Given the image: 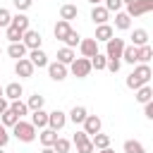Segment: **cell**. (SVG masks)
Instances as JSON below:
<instances>
[{"mask_svg":"<svg viewBox=\"0 0 153 153\" xmlns=\"http://www.w3.org/2000/svg\"><path fill=\"white\" fill-rule=\"evenodd\" d=\"M86 115H88V112H86V108H84V105H74V108L69 110L67 120H69V122H74V124H81V122L86 120Z\"/></svg>","mask_w":153,"mask_h":153,"instance_id":"cell-18","label":"cell"},{"mask_svg":"<svg viewBox=\"0 0 153 153\" xmlns=\"http://www.w3.org/2000/svg\"><path fill=\"white\" fill-rule=\"evenodd\" d=\"M41 153H55V151H53V148H50V146H45V148H43V151H41Z\"/></svg>","mask_w":153,"mask_h":153,"instance_id":"cell-46","label":"cell"},{"mask_svg":"<svg viewBox=\"0 0 153 153\" xmlns=\"http://www.w3.org/2000/svg\"><path fill=\"white\" fill-rule=\"evenodd\" d=\"M91 139V143H93V148L96 151H103V148H110V136L108 134H93V136H88Z\"/></svg>","mask_w":153,"mask_h":153,"instance_id":"cell-22","label":"cell"},{"mask_svg":"<svg viewBox=\"0 0 153 153\" xmlns=\"http://www.w3.org/2000/svg\"><path fill=\"white\" fill-rule=\"evenodd\" d=\"M7 108H10V100H7L5 96H0V115H2V112H5Z\"/></svg>","mask_w":153,"mask_h":153,"instance_id":"cell-45","label":"cell"},{"mask_svg":"<svg viewBox=\"0 0 153 153\" xmlns=\"http://www.w3.org/2000/svg\"><path fill=\"white\" fill-rule=\"evenodd\" d=\"M67 72H69V69H67L65 65H60L57 60H55V62H48V76H50L53 81H65V79H67Z\"/></svg>","mask_w":153,"mask_h":153,"instance_id":"cell-9","label":"cell"},{"mask_svg":"<svg viewBox=\"0 0 153 153\" xmlns=\"http://www.w3.org/2000/svg\"><path fill=\"white\" fill-rule=\"evenodd\" d=\"M91 19H93L96 24H108V19H110V12H108L103 5H93V10H91Z\"/></svg>","mask_w":153,"mask_h":153,"instance_id":"cell-16","label":"cell"},{"mask_svg":"<svg viewBox=\"0 0 153 153\" xmlns=\"http://www.w3.org/2000/svg\"><path fill=\"white\" fill-rule=\"evenodd\" d=\"M33 65L29 62V57H22V60H17L14 62V74L17 76H22V79H29V76H33Z\"/></svg>","mask_w":153,"mask_h":153,"instance_id":"cell-8","label":"cell"},{"mask_svg":"<svg viewBox=\"0 0 153 153\" xmlns=\"http://www.w3.org/2000/svg\"><path fill=\"white\" fill-rule=\"evenodd\" d=\"M105 65H108V57L103 55V53H96L93 57H91V69H105Z\"/></svg>","mask_w":153,"mask_h":153,"instance_id":"cell-35","label":"cell"},{"mask_svg":"<svg viewBox=\"0 0 153 153\" xmlns=\"http://www.w3.org/2000/svg\"><path fill=\"white\" fill-rule=\"evenodd\" d=\"M76 14H79L76 5H62L60 7V19L62 22H72V19H76Z\"/></svg>","mask_w":153,"mask_h":153,"instance_id":"cell-25","label":"cell"},{"mask_svg":"<svg viewBox=\"0 0 153 153\" xmlns=\"http://www.w3.org/2000/svg\"><path fill=\"white\" fill-rule=\"evenodd\" d=\"M67 69L72 72V76H76V79H86V76L91 74V60H86V57H74V62H72Z\"/></svg>","mask_w":153,"mask_h":153,"instance_id":"cell-4","label":"cell"},{"mask_svg":"<svg viewBox=\"0 0 153 153\" xmlns=\"http://www.w3.org/2000/svg\"><path fill=\"white\" fill-rule=\"evenodd\" d=\"M22 43L26 45V50H36V48H41L43 38H41V33H38L36 29H26L24 36H22Z\"/></svg>","mask_w":153,"mask_h":153,"instance_id":"cell-7","label":"cell"},{"mask_svg":"<svg viewBox=\"0 0 153 153\" xmlns=\"http://www.w3.org/2000/svg\"><path fill=\"white\" fill-rule=\"evenodd\" d=\"M29 62L33 65V67H48V55L41 50V48H36V50H29Z\"/></svg>","mask_w":153,"mask_h":153,"instance_id":"cell-15","label":"cell"},{"mask_svg":"<svg viewBox=\"0 0 153 153\" xmlns=\"http://www.w3.org/2000/svg\"><path fill=\"white\" fill-rule=\"evenodd\" d=\"M153 10V0H134V2H129L127 5V17H143V14H148Z\"/></svg>","mask_w":153,"mask_h":153,"instance_id":"cell-5","label":"cell"},{"mask_svg":"<svg viewBox=\"0 0 153 153\" xmlns=\"http://www.w3.org/2000/svg\"><path fill=\"white\" fill-rule=\"evenodd\" d=\"M74 57H76V55H74L72 48H60V50H57V62L65 65V67H69V65L74 62Z\"/></svg>","mask_w":153,"mask_h":153,"instance_id":"cell-24","label":"cell"},{"mask_svg":"<svg viewBox=\"0 0 153 153\" xmlns=\"http://www.w3.org/2000/svg\"><path fill=\"white\" fill-rule=\"evenodd\" d=\"M81 124H84V131H86L88 136H93V134L100 131V124H103V122H100L98 115H86V120H84Z\"/></svg>","mask_w":153,"mask_h":153,"instance_id":"cell-12","label":"cell"},{"mask_svg":"<svg viewBox=\"0 0 153 153\" xmlns=\"http://www.w3.org/2000/svg\"><path fill=\"white\" fill-rule=\"evenodd\" d=\"M79 41H81V36L72 29V31L67 33V38H65V48H72V50H74V45H79Z\"/></svg>","mask_w":153,"mask_h":153,"instance_id":"cell-38","label":"cell"},{"mask_svg":"<svg viewBox=\"0 0 153 153\" xmlns=\"http://www.w3.org/2000/svg\"><path fill=\"white\" fill-rule=\"evenodd\" d=\"M98 153H115L112 148H103V151H98Z\"/></svg>","mask_w":153,"mask_h":153,"instance_id":"cell-47","label":"cell"},{"mask_svg":"<svg viewBox=\"0 0 153 153\" xmlns=\"http://www.w3.org/2000/svg\"><path fill=\"white\" fill-rule=\"evenodd\" d=\"M122 5H124L122 0H105L103 7H105L108 12H122Z\"/></svg>","mask_w":153,"mask_h":153,"instance_id":"cell-39","label":"cell"},{"mask_svg":"<svg viewBox=\"0 0 153 153\" xmlns=\"http://www.w3.org/2000/svg\"><path fill=\"white\" fill-rule=\"evenodd\" d=\"M131 26V17H127V12H115V29L127 31Z\"/></svg>","mask_w":153,"mask_h":153,"instance_id":"cell-27","label":"cell"},{"mask_svg":"<svg viewBox=\"0 0 153 153\" xmlns=\"http://www.w3.org/2000/svg\"><path fill=\"white\" fill-rule=\"evenodd\" d=\"M79 50H81V57L91 60V57L98 53V43H96V38H84V41H79Z\"/></svg>","mask_w":153,"mask_h":153,"instance_id":"cell-11","label":"cell"},{"mask_svg":"<svg viewBox=\"0 0 153 153\" xmlns=\"http://www.w3.org/2000/svg\"><path fill=\"white\" fill-rule=\"evenodd\" d=\"M50 148H53L55 153H69V148H72V141H67V139H60V136H57V141H55Z\"/></svg>","mask_w":153,"mask_h":153,"instance_id":"cell-36","label":"cell"},{"mask_svg":"<svg viewBox=\"0 0 153 153\" xmlns=\"http://www.w3.org/2000/svg\"><path fill=\"white\" fill-rule=\"evenodd\" d=\"M0 153H5V151H2V148H0Z\"/></svg>","mask_w":153,"mask_h":153,"instance_id":"cell-52","label":"cell"},{"mask_svg":"<svg viewBox=\"0 0 153 153\" xmlns=\"http://www.w3.org/2000/svg\"><path fill=\"white\" fill-rule=\"evenodd\" d=\"M151 76H153V69L148 67V65H136L134 67V72L127 76V88H131V91H136V88H141V86H146L148 81H151Z\"/></svg>","mask_w":153,"mask_h":153,"instance_id":"cell-1","label":"cell"},{"mask_svg":"<svg viewBox=\"0 0 153 153\" xmlns=\"http://www.w3.org/2000/svg\"><path fill=\"white\" fill-rule=\"evenodd\" d=\"M151 57H153V48L151 45H141L139 48V65H148Z\"/></svg>","mask_w":153,"mask_h":153,"instance_id":"cell-37","label":"cell"},{"mask_svg":"<svg viewBox=\"0 0 153 153\" xmlns=\"http://www.w3.org/2000/svg\"><path fill=\"white\" fill-rule=\"evenodd\" d=\"M22 36H24V33H22L17 26H12V24L5 29V38H7L10 43H19V41H22Z\"/></svg>","mask_w":153,"mask_h":153,"instance_id":"cell-34","label":"cell"},{"mask_svg":"<svg viewBox=\"0 0 153 153\" xmlns=\"http://www.w3.org/2000/svg\"><path fill=\"white\" fill-rule=\"evenodd\" d=\"M22 93H24V88H22L19 81H12V84H7V86L2 88V96H5L7 100H19Z\"/></svg>","mask_w":153,"mask_h":153,"instance_id":"cell-14","label":"cell"},{"mask_svg":"<svg viewBox=\"0 0 153 153\" xmlns=\"http://www.w3.org/2000/svg\"><path fill=\"white\" fill-rule=\"evenodd\" d=\"M17 122H19V117H17V115H14V112H12L10 108H7V110H5L2 115H0V124H2L5 129H12V127H14Z\"/></svg>","mask_w":153,"mask_h":153,"instance_id":"cell-29","label":"cell"},{"mask_svg":"<svg viewBox=\"0 0 153 153\" xmlns=\"http://www.w3.org/2000/svg\"><path fill=\"white\" fill-rule=\"evenodd\" d=\"M7 141H10V131L0 124V148H5V146H7Z\"/></svg>","mask_w":153,"mask_h":153,"instance_id":"cell-43","label":"cell"},{"mask_svg":"<svg viewBox=\"0 0 153 153\" xmlns=\"http://www.w3.org/2000/svg\"><path fill=\"white\" fill-rule=\"evenodd\" d=\"M72 143L76 146V153H93V151H96V148H93V143H91V139H88V134H86L84 129L74 134Z\"/></svg>","mask_w":153,"mask_h":153,"instance_id":"cell-6","label":"cell"},{"mask_svg":"<svg viewBox=\"0 0 153 153\" xmlns=\"http://www.w3.org/2000/svg\"><path fill=\"white\" fill-rule=\"evenodd\" d=\"M122 60L124 62H129V65H136L139 62V48L136 45H124V50H122Z\"/></svg>","mask_w":153,"mask_h":153,"instance_id":"cell-21","label":"cell"},{"mask_svg":"<svg viewBox=\"0 0 153 153\" xmlns=\"http://www.w3.org/2000/svg\"><path fill=\"white\" fill-rule=\"evenodd\" d=\"M31 124L36 127V129H45L48 127V112L41 108V110H33L31 112Z\"/></svg>","mask_w":153,"mask_h":153,"instance_id":"cell-17","label":"cell"},{"mask_svg":"<svg viewBox=\"0 0 153 153\" xmlns=\"http://www.w3.org/2000/svg\"><path fill=\"white\" fill-rule=\"evenodd\" d=\"M122 2H127V5H129V2H134V0H122Z\"/></svg>","mask_w":153,"mask_h":153,"instance_id":"cell-49","label":"cell"},{"mask_svg":"<svg viewBox=\"0 0 153 153\" xmlns=\"http://www.w3.org/2000/svg\"><path fill=\"white\" fill-rule=\"evenodd\" d=\"M112 36H115V29H112L110 24H98V26H96V36H93V38H96V43H100V41H103V43H108Z\"/></svg>","mask_w":153,"mask_h":153,"instance_id":"cell-13","label":"cell"},{"mask_svg":"<svg viewBox=\"0 0 153 153\" xmlns=\"http://www.w3.org/2000/svg\"><path fill=\"white\" fill-rule=\"evenodd\" d=\"M124 153H146V148H143L141 141H136V139H127V141H124Z\"/></svg>","mask_w":153,"mask_h":153,"instance_id":"cell-31","label":"cell"},{"mask_svg":"<svg viewBox=\"0 0 153 153\" xmlns=\"http://www.w3.org/2000/svg\"><path fill=\"white\" fill-rule=\"evenodd\" d=\"M12 2H14V7H17L19 12H26V10L31 7V2H33V0H12Z\"/></svg>","mask_w":153,"mask_h":153,"instance_id":"cell-41","label":"cell"},{"mask_svg":"<svg viewBox=\"0 0 153 153\" xmlns=\"http://www.w3.org/2000/svg\"><path fill=\"white\" fill-rule=\"evenodd\" d=\"M10 110H12L19 120H22L24 115H29V108H26V103H24L22 98H19V100H10Z\"/></svg>","mask_w":153,"mask_h":153,"instance_id":"cell-30","label":"cell"},{"mask_svg":"<svg viewBox=\"0 0 153 153\" xmlns=\"http://www.w3.org/2000/svg\"><path fill=\"white\" fill-rule=\"evenodd\" d=\"M0 55H2V48H0Z\"/></svg>","mask_w":153,"mask_h":153,"instance_id":"cell-51","label":"cell"},{"mask_svg":"<svg viewBox=\"0 0 153 153\" xmlns=\"http://www.w3.org/2000/svg\"><path fill=\"white\" fill-rule=\"evenodd\" d=\"M143 115H146L148 120H153V100H148V103H143Z\"/></svg>","mask_w":153,"mask_h":153,"instance_id":"cell-44","label":"cell"},{"mask_svg":"<svg viewBox=\"0 0 153 153\" xmlns=\"http://www.w3.org/2000/svg\"><path fill=\"white\" fill-rule=\"evenodd\" d=\"M136 100L139 103H148V100H153V88L146 84V86H141V88H136Z\"/></svg>","mask_w":153,"mask_h":153,"instance_id":"cell-32","label":"cell"},{"mask_svg":"<svg viewBox=\"0 0 153 153\" xmlns=\"http://www.w3.org/2000/svg\"><path fill=\"white\" fill-rule=\"evenodd\" d=\"M26 45L19 41V43H10V48H7V55L10 57H14V60H22V57H26Z\"/></svg>","mask_w":153,"mask_h":153,"instance_id":"cell-20","label":"cell"},{"mask_svg":"<svg viewBox=\"0 0 153 153\" xmlns=\"http://www.w3.org/2000/svg\"><path fill=\"white\" fill-rule=\"evenodd\" d=\"M65 124H67V115H65L62 110H53V112H48V127H50L53 131H60Z\"/></svg>","mask_w":153,"mask_h":153,"instance_id":"cell-10","label":"cell"},{"mask_svg":"<svg viewBox=\"0 0 153 153\" xmlns=\"http://www.w3.org/2000/svg\"><path fill=\"white\" fill-rule=\"evenodd\" d=\"M29 22H31V19H29V17L24 14V12H17V14L12 17V22H10V24H12V26H17V29H19L22 33H24V31L29 29Z\"/></svg>","mask_w":153,"mask_h":153,"instance_id":"cell-26","label":"cell"},{"mask_svg":"<svg viewBox=\"0 0 153 153\" xmlns=\"http://www.w3.org/2000/svg\"><path fill=\"white\" fill-rule=\"evenodd\" d=\"M0 96H2V88H0Z\"/></svg>","mask_w":153,"mask_h":153,"instance_id":"cell-50","label":"cell"},{"mask_svg":"<svg viewBox=\"0 0 153 153\" xmlns=\"http://www.w3.org/2000/svg\"><path fill=\"white\" fill-rule=\"evenodd\" d=\"M131 45H136V48L148 45V31H146V29H134V33H131Z\"/></svg>","mask_w":153,"mask_h":153,"instance_id":"cell-23","label":"cell"},{"mask_svg":"<svg viewBox=\"0 0 153 153\" xmlns=\"http://www.w3.org/2000/svg\"><path fill=\"white\" fill-rule=\"evenodd\" d=\"M124 38H117V36H112L108 43H105V57L108 60H117V62H122V50H124Z\"/></svg>","mask_w":153,"mask_h":153,"instance_id":"cell-3","label":"cell"},{"mask_svg":"<svg viewBox=\"0 0 153 153\" xmlns=\"http://www.w3.org/2000/svg\"><path fill=\"white\" fill-rule=\"evenodd\" d=\"M69 31H72V26H69V22H62V19H60V22L55 24V29H53V33H55V38H57V41H65Z\"/></svg>","mask_w":153,"mask_h":153,"instance_id":"cell-28","label":"cell"},{"mask_svg":"<svg viewBox=\"0 0 153 153\" xmlns=\"http://www.w3.org/2000/svg\"><path fill=\"white\" fill-rule=\"evenodd\" d=\"M12 134H14L19 141H24V143H31V141L36 139V127H33L31 122H24V120H19V122L12 127Z\"/></svg>","mask_w":153,"mask_h":153,"instance_id":"cell-2","label":"cell"},{"mask_svg":"<svg viewBox=\"0 0 153 153\" xmlns=\"http://www.w3.org/2000/svg\"><path fill=\"white\" fill-rule=\"evenodd\" d=\"M88 2H91V5H100L103 0H88Z\"/></svg>","mask_w":153,"mask_h":153,"instance_id":"cell-48","label":"cell"},{"mask_svg":"<svg viewBox=\"0 0 153 153\" xmlns=\"http://www.w3.org/2000/svg\"><path fill=\"white\" fill-rule=\"evenodd\" d=\"M120 67H122V62H117V60H108V65H105V69H108V72H112V74H117V72H120Z\"/></svg>","mask_w":153,"mask_h":153,"instance_id":"cell-42","label":"cell"},{"mask_svg":"<svg viewBox=\"0 0 153 153\" xmlns=\"http://www.w3.org/2000/svg\"><path fill=\"white\" fill-rule=\"evenodd\" d=\"M38 141H41V146H43V148H45V146H53V143L57 141V131H53L50 127H45V129H41Z\"/></svg>","mask_w":153,"mask_h":153,"instance_id":"cell-19","label":"cell"},{"mask_svg":"<svg viewBox=\"0 0 153 153\" xmlns=\"http://www.w3.org/2000/svg\"><path fill=\"white\" fill-rule=\"evenodd\" d=\"M10 22H12V14H10V10L0 7V29H7V26H10Z\"/></svg>","mask_w":153,"mask_h":153,"instance_id":"cell-40","label":"cell"},{"mask_svg":"<svg viewBox=\"0 0 153 153\" xmlns=\"http://www.w3.org/2000/svg\"><path fill=\"white\" fill-rule=\"evenodd\" d=\"M43 103H45V98H43L41 93H33V96H29V100H26V108L33 112V110H41V108H43Z\"/></svg>","mask_w":153,"mask_h":153,"instance_id":"cell-33","label":"cell"}]
</instances>
